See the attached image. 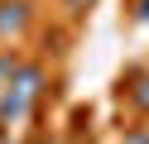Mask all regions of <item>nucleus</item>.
<instances>
[{"label": "nucleus", "mask_w": 149, "mask_h": 144, "mask_svg": "<svg viewBox=\"0 0 149 144\" xmlns=\"http://www.w3.org/2000/svg\"><path fill=\"white\" fill-rule=\"evenodd\" d=\"M34 96H39V67H19V72H15L10 96L0 101V120H5V125H10V120H19V115L34 106Z\"/></svg>", "instance_id": "f257e3e1"}, {"label": "nucleus", "mask_w": 149, "mask_h": 144, "mask_svg": "<svg viewBox=\"0 0 149 144\" xmlns=\"http://www.w3.org/2000/svg\"><path fill=\"white\" fill-rule=\"evenodd\" d=\"M24 19H29V5L24 0H0V34L24 29Z\"/></svg>", "instance_id": "f03ea898"}, {"label": "nucleus", "mask_w": 149, "mask_h": 144, "mask_svg": "<svg viewBox=\"0 0 149 144\" xmlns=\"http://www.w3.org/2000/svg\"><path fill=\"white\" fill-rule=\"evenodd\" d=\"M130 96H135L139 106H149V82H139V91H130Z\"/></svg>", "instance_id": "7ed1b4c3"}, {"label": "nucleus", "mask_w": 149, "mask_h": 144, "mask_svg": "<svg viewBox=\"0 0 149 144\" xmlns=\"http://www.w3.org/2000/svg\"><path fill=\"white\" fill-rule=\"evenodd\" d=\"M15 72V63H10V58H0V77H10Z\"/></svg>", "instance_id": "20e7f679"}, {"label": "nucleus", "mask_w": 149, "mask_h": 144, "mask_svg": "<svg viewBox=\"0 0 149 144\" xmlns=\"http://www.w3.org/2000/svg\"><path fill=\"white\" fill-rule=\"evenodd\" d=\"M125 144H149V134H130V139Z\"/></svg>", "instance_id": "39448f33"}, {"label": "nucleus", "mask_w": 149, "mask_h": 144, "mask_svg": "<svg viewBox=\"0 0 149 144\" xmlns=\"http://www.w3.org/2000/svg\"><path fill=\"white\" fill-rule=\"evenodd\" d=\"M82 5H87V0H68V10H82Z\"/></svg>", "instance_id": "423d86ee"}]
</instances>
